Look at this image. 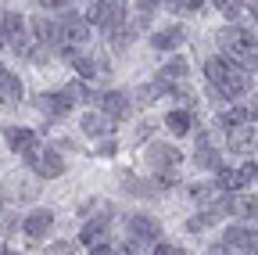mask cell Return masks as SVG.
<instances>
[{"instance_id":"1","label":"cell","mask_w":258,"mask_h":255,"mask_svg":"<svg viewBox=\"0 0 258 255\" xmlns=\"http://www.w3.org/2000/svg\"><path fill=\"white\" fill-rule=\"evenodd\" d=\"M205 76H208V83L215 86V97H244V93L251 90V76H247V69H240V65H233L230 58H222V54H215V58H208V65H205Z\"/></svg>"},{"instance_id":"2","label":"cell","mask_w":258,"mask_h":255,"mask_svg":"<svg viewBox=\"0 0 258 255\" xmlns=\"http://www.w3.org/2000/svg\"><path fill=\"white\" fill-rule=\"evenodd\" d=\"M219 50L222 58H230L233 65H247V69H258V40L247 33V29H237V25H226L219 29Z\"/></svg>"},{"instance_id":"3","label":"cell","mask_w":258,"mask_h":255,"mask_svg":"<svg viewBox=\"0 0 258 255\" xmlns=\"http://www.w3.org/2000/svg\"><path fill=\"white\" fill-rule=\"evenodd\" d=\"M25 162H29V169L36 173L40 180H54V176H61V173H64V158H61L54 147H43L40 140L25 151Z\"/></svg>"},{"instance_id":"4","label":"cell","mask_w":258,"mask_h":255,"mask_svg":"<svg viewBox=\"0 0 258 255\" xmlns=\"http://www.w3.org/2000/svg\"><path fill=\"white\" fill-rule=\"evenodd\" d=\"M0 36L15 54L29 58V36H25V18L18 11H0Z\"/></svg>"},{"instance_id":"5","label":"cell","mask_w":258,"mask_h":255,"mask_svg":"<svg viewBox=\"0 0 258 255\" xmlns=\"http://www.w3.org/2000/svg\"><path fill=\"white\" fill-rule=\"evenodd\" d=\"M86 18L97 29H104V33H118L122 22H125V4H115V0H108V4H90Z\"/></svg>"},{"instance_id":"6","label":"cell","mask_w":258,"mask_h":255,"mask_svg":"<svg viewBox=\"0 0 258 255\" xmlns=\"http://www.w3.org/2000/svg\"><path fill=\"white\" fill-rule=\"evenodd\" d=\"M147 162H151V169H154L158 176H165V173H172V169L183 162V151H179L176 144H161V140H154V144L147 147Z\"/></svg>"},{"instance_id":"7","label":"cell","mask_w":258,"mask_h":255,"mask_svg":"<svg viewBox=\"0 0 258 255\" xmlns=\"http://www.w3.org/2000/svg\"><path fill=\"white\" fill-rule=\"evenodd\" d=\"M0 194L8 201H32L40 198V180H25V176H8L0 183Z\"/></svg>"},{"instance_id":"8","label":"cell","mask_w":258,"mask_h":255,"mask_svg":"<svg viewBox=\"0 0 258 255\" xmlns=\"http://www.w3.org/2000/svg\"><path fill=\"white\" fill-rule=\"evenodd\" d=\"M125 227H129V241L133 244H151L161 237V223L154 216H129Z\"/></svg>"},{"instance_id":"9","label":"cell","mask_w":258,"mask_h":255,"mask_svg":"<svg viewBox=\"0 0 258 255\" xmlns=\"http://www.w3.org/2000/svg\"><path fill=\"white\" fill-rule=\"evenodd\" d=\"M97 112H101L104 119H111V122H118V119H125L129 112H133V105H129L125 93L108 90V93H101V97H97Z\"/></svg>"},{"instance_id":"10","label":"cell","mask_w":258,"mask_h":255,"mask_svg":"<svg viewBox=\"0 0 258 255\" xmlns=\"http://www.w3.org/2000/svg\"><path fill=\"white\" fill-rule=\"evenodd\" d=\"M111 216H115V212H111V205H104V212L97 216V219H90L86 227L79 230V244H90V248L101 244V241L108 237V223H111ZM104 244H108V241H104Z\"/></svg>"},{"instance_id":"11","label":"cell","mask_w":258,"mask_h":255,"mask_svg":"<svg viewBox=\"0 0 258 255\" xmlns=\"http://www.w3.org/2000/svg\"><path fill=\"white\" fill-rule=\"evenodd\" d=\"M72 97H69V93H64V90H57V93H40V97H36V108L47 115V119H61V115H69L72 112Z\"/></svg>"},{"instance_id":"12","label":"cell","mask_w":258,"mask_h":255,"mask_svg":"<svg viewBox=\"0 0 258 255\" xmlns=\"http://www.w3.org/2000/svg\"><path fill=\"white\" fill-rule=\"evenodd\" d=\"M222 244L226 248H237V251H251V248H258V230L237 223V227H230V230L222 234Z\"/></svg>"},{"instance_id":"13","label":"cell","mask_w":258,"mask_h":255,"mask_svg":"<svg viewBox=\"0 0 258 255\" xmlns=\"http://www.w3.org/2000/svg\"><path fill=\"white\" fill-rule=\"evenodd\" d=\"M50 227H54V212H50V209H36L32 216H25V237H29L32 244H40Z\"/></svg>"},{"instance_id":"14","label":"cell","mask_w":258,"mask_h":255,"mask_svg":"<svg viewBox=\"0 0 258 255\" xmlns=\"http://www.w3.org/2000/svg\"><path fill=\"white\" fill-rule=\"evenodd\" d=\"M18 101H22V79L4 69V72H0V105L11 108V105H18Z\"/></svg>"},{"instance_id":"15","label":"cell","mask_w":258,"mask_h":255,"mask_svg":"<svg viewBox=\"0 0 258 255\" xmlns=\"http://www.w3.org/2000/svg\"><path fill=\"white\" fill-rule=\"evenodd\" d=\"M79 126H83V133H90V137H111L115 133V122L104 119L101 112H86Z\"/></svg>"},{"instance_id":"16","label":"cell","mask_w":258,"mask_h":255,"mask_svg":"<svg viewBox=\"0 0 258 255\" xmlns=\"http://www.w3.org/2000/svg\"><path fill=\"white\" fill-rule=\"evenodd\" d=\"M32 33H36L40 47H47V50L57 47V25H54L47 15H36V18H32Z\"/></svg>"},{"instance_id":"17","label":"cell","mask_w":258,"mask_h":255,"mask_svg":"<svg viewBox=\"0 0 258 255\" xmlns=\"http://www.w3.org/2000/svg\"><path fill=\"white\" fill-rule=\"evenodd\" d=\"M254 144V126H230L226 130V147L230 151H247Z\"/></svg>"},{"instance_id":"18","label":"cell","mask_w":258,"mask_h":255,"mask_svg":"<svg viewBox=\"0 0 258 255\" xmlns=\"http://www.w3.org/2000/svg\"><path fill=\"white\" fill-rule=\"evenodd\" d=\"M183 40H186V33H183L179 25H169V29H161V33L151 36V43L158 50H176V47H183Z\"/></svg>"},{"instance_id":"19","label":"cell","mask_w":258,"mask_h":255,"mask_svg":"<svg viewBox=\"0 0 258 255\" xmlns=\"http://www.w3.org/2000/svg\"><path fill=\"white\" fill-rule=\"evenodd\" d=\"M122 190H125V194H137V198H154L158 183H147V180H140L133 173H122Z\"/></svg>"},{"instance_id":"20","label":"cell","mask_w":258,"mask_h":255,"mask_svg":"<svg viewBox=\"0 0 258 255\" xmlns=\"http://www.w3.org/2000/svg\"><path fill=\"white\" fill-rule=\"evenodd\" d=\"M190 198L198 201L201 209H212V205L222 201V190H219L215 183H194V187H190Z\"/></svg>"},{"instance_id":"21","label":"cell","mask_w":258,"mask_h":255,"mask_svg":"<svg viewBox=\"0 0 258 255\" xmlns=\"http://www.w3.org/2000/svg\"><path fill=\"white\" fill-rule=\"evenodd\" d=\"M4 137H8V144H11V151H22V155L36 144V133H32V130H22V126H8Z\"/></svg>"},{"instance_id":"22","label":"cell","mask_w":258,"mask_h":255,"mask_svg":"<svg viewBox=\"0 0 258 255\" xmlns=\"http://www.w3.org/2000/svg\"><path fill=\"white\" fill-rule=\"evenodd\" d=\"M186 72H190V61H186V58H172V61H169V65H161V76H158V86H161V90H165V86H169L172 79H183Z\"/></svg>"},{"instance_id":"23","label":"cell","mask_w":258,"mask_h":255,"mask_svg":"<svg viewBox=\"0 0 258 255\" xmlns=\"http://www.w3.org/2000/svg\"><path fill=\"white\" fill-rule=\"evenodd\" d=\"M165 126H169L176 137H186V133L194 130V115H190L186 108H176V112H169V115H165Z\"/></svg>"},{"instance_id":"24","label":"cell","mask_w":258,"mask_h":255,"mask_svg":"<svg viewBox=\"0 0 258 255\" xmlns=\"http://www.w3.org/2000/svg\"><path fill=\"white\" fill-rule=\"evenodd\" d=\"M226 209L237 212L240 219H254V216H258V198H251V194H237V198L226 201Z\"/></svg>"},{"instance_id":"25","label":"cell","mask_w":258,"mask_h":255,"mask_svg":"<svg viewBox=\"0 0 258 255\" xmlns=\"http://www.w3.org/2000/svg\"><path fill=\"white\" fill-rule=\"evenodd\" d=\"M194 162H198L201 169H219V155L208 147V137L198 133V155H194Z\"/></svg>"},{"instance_id":"26","label":"cell","mask_w":258,"mask_h":255,"mask_svg":"<svg viewBox=\"0 0 258 255\" xmlns=\"http://www.w3.org/2000/svg\"><path fill=\"white\" fill-rule=\"evenodd\" d=\"M219 190H237V187H244L240 183V176H237V169H226V166H219L215 169V180H212Z\"/></svg>"},{"instance_id":"27","label":"cell","mask_w":258,"mask_h":255,"mask_svg":"<svg viewBox=\"0 0 258 255\" xmlns=\"http://www.w3.org/2000/svg\"><path fill=\"white\" fill-rule=\"evenodd\" d=\"M158 93H161V86H158V83H144V86H137V93H133V105L147 108V105H154V101H158Z\"/></svg>"},{"instance_id":"28","label":"cell","mask_w":258,"mask_h":255,"mask_svg":"<svg viewBox=\"0 0 258 255\" xmlns=\"http://www.w3.org/2000/svg\"><path fill=\"white\" fill-rule=\"evenodd\" d=\"M165 8L176 15H194V11H201V0H176V4H165Z\"/></svg>"},{"instance_id":"29","label":"cell","mask_w":258,"mask_h":255,"mask_svg":"<svg viewBox=\"0 0 258 255\" xmlns=\"http://www.w3.org/2000/svg\"><path fill=\"white\" fill-rule=\"evenodd\" d=\"M219 11L230 18V22H237V18H244V4H237V0H222L219 4Z\"/></svg>"},{"instance_id":"30","label":"cell","mask_w":258,"mask_h":255,"mask_svg":"<svg viewBox=\"0 0 258 255\" xmlns=\"http://www.w3.org/2000/svg\"><path fill=\"white\" fill-rule=\"evenodd\" d=\"M47 255H76V244H72V241H54V244L47 248Z\"/></svg>"},{"instance_id":"31","label":"cell","mask_w":258,"mask_h":255,"mask_svg":"<svg viewBox=\"0 0 258 255\" xmlns=\"http://www.w3.org/2000/svg\"><path fill=\"white\" fill-rule=\"evenodd\" d=\"M237 176H240V183H251V180L258 176V162H247V166H240V169H237Z\"/></svg>"},{"instance_id":"32","label":"cell","mask_w":258,"mask_h":255,"mask_svg":"<svg viewBox=\"0 0 258 255\" xmlns=\"http://www.w3.org/2000/svg\"><path fill=\"white\" fill-rule=\"evenodd\" d=\"M154 255H183V248H179V244H165V241H158V244H154Z\"/></svg>"},{"instance_id":"33","label":"cell","mask_w":258,"mask_h":255,"mask_svg":"<svg viewBox=\"0 0 258 255\" xmlns=\"http://www.w3.org/2000/svg\"><path fill=\"white\" fill-rule=\"evenodd\" d=\"M129 36H133L129 29H118V33H115V47H118V50H125V47H129Z\"/></svg>"},{"instance_id":"34","label":"cell","mask_w":258,"mask_h":255,"mask_svg":"<svg viewBox=\"0 0 258 255\" xmlns=\"http://www.w3.org/2000/svg\"><path fill=\"white\" fill-rule=\"evenodd\" d=\"M115 151H118V144H115L111 137H108V140H104L101 147H97V155H115Z\"/></svg>"},{"instance_id":"35","label":"cell","mask_w":258,"mask_h":255,"mask_svg":"<svg viewBox=\"0 0 258 255\" xmlns=\"http://www.w3.org/2000/svg\"><path fill=\"white\" fill-rule=\"evenodd\" d=\"M90 255H118V251L108 248V244H97V248H90Z\"/></svg>"},{"instance_id":"36","label":"cell","mask_w":258,"mask_h":255,"mask_svg":"<svg viewBox=\"0 0 258 255\" xmlns=\"http://www.w3.org/2000/svg\"><path fill=\"white\" fill-rule=\"evenodd\" d=\"M0 255H15V251H11V248H4V244H0Z\"/></svg>"},{"instance_id":"37","label":"cell","mask_w":258,"mask_h":255,"mask_svg":"<svg viewBox=\"0 0 258 255\" xmlns=\"http://www.w3.org/2000/svg\"><path fill=\"white\" fill-rule=\"evenodd\" d=\"M240 255H258V248H251V251H240Z\"/></svg>"},{"instance_id":"38","label":"cell","mask_w":258,"mask_h":255,"mask_svg":"<svg viewBox=\"0 0 258 255\" xmlns=\"http://www.w3.org/2000/svg\"><path fill=\"white\" fill-rule=\"evenodd\" d=\"M0 72H4V65H0Z\"/></svg>"},{"instance_id":"39","label":"cell","mask_w":258,"mask_h":255,"mask_svg":"<svg viewBox=\"0 0 258 255\" xmlns=\"http://www.w3.org/2000/svg\"><path fill=\"white\" fill-rule=\"evenodd\" d=\"M212 255H219V251H212Z\"/></svg>"}]
</instances>
